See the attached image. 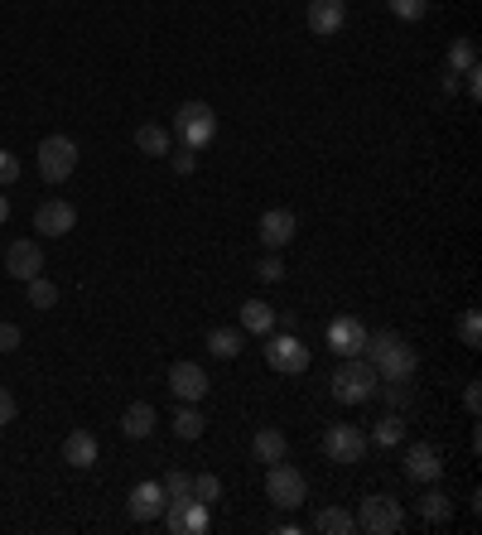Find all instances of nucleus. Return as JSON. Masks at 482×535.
<instances>
[{
    "label": "nucleus",
    "mask_w": 482,
    "mask_h": 535,
    "mask_svg": "<svg viewBox=\"0 0 482 535\" xmlns=\"http://www.w3.org/2000/svg\"><path fill=\"white\" fill-rule=\"evenodd\" d=\"M458 343H463V348H482V314L478 309H463V314H458Z\"/></svg>",
    "instance_id": "obj_29"
},
{
    "label": "nucleus",
    "mask_w": 482,
    "mask_h": 535,
    "mask_svg": "<svg viewBox=\"0 0 482 535\" xmlns=\"http://www.w3.org/2000/svg\"><path fill=\"white\" fill-rule=\"evenodd\" d=\"M401 439H405L401 410H391V415H381V420H376V444H381V449H391V444H401Z\"/></svg>",
    "instance_id": "obj_27"
},
{
    "label": "nucleus",
    "mask_w": 482,
    "mask_h": 535,
    "mask_svg": "<svg viewBox=\"0 0 482 535\" xmlns=\"http://www.w3.org/2000/svg\"><path fill=\"white\" fill-rule=\"evenodd\" d=\"M328 391H333L338 405H367L376 391H381V386H376V367L362 362V357H343L333 381H328Z\"/></svg>",
    "instance_id": "obj_2"
},
{
    "label": "nucleus",
    "mask_w": 482,
    "mask_h": 535,
    "mask_svg": "<svg viewBox=\"0 0 482 535\" xmlns=\"http://www.w3.org/2000/svg\"><path fill=\"white\" fill-rule=\"evenodd\" d=\"M468 68H478V44H473V39H454V49H449V73H468Z\"/></svg>",
    "instance_id": "obj_30"
},
{
    "label": "nucleus",
    "mask_w": 482,
    "mask_h": 535,
    "mask_svg": "<svg viewBox=\"0 0 482 535\" xmlns=\"http://www.w3.org/2000/svg\"><path fill=\"white\" fill-rule=\"evenodd\" d=\"M169 164H174V174H193L198 169V150H179V155H169Z\"/></svg>",
    "instance_id": "obj_37"
},
{
    "label": "nucleus",
    "mask_w": 482,
    "mask_h": 535,
    "mask_svg": "<svg viewBox=\"0 0 482 535\" xmlns=\"http://www.w3.org/2000/svg\"><path fill=\"white\" fill-rule=\"evenodd\" d=\"M174 135L184 140V150H208L217 135V111L208 102H184L174 111Z\"/></svg>",
    "instance_id": "obj_4"
},
{
    "label": "nucleus",
    "mask_w": 482,
    "mask_h": 535,
    "mask_svg": "<svg viewBox=\"0 0 482 535\" xmlns=\"http://www.w3.org/2000/svg\"><path fill=\"white\" fill-rule=\"evenodd\" d=\"M367 449H372V439H367L357 425H328L323 429V454L333 458V463H362Z\"/></svg>",
    "instance_id": "obj_7"
},
{
    "label": "nucleus",
    "mask_w": 482,
    "mask_h": 535,
    "mask_svg": "<svg viewBox=\"0 0 482 535\" xmlns=\"http://www.w3.org/2000/svg\"><path fill=\"white\" fill-rule=\"evenodd\" d=\"M73 227H78V208L63 198H49L34 208V232H44V237H68Z\"/></svg>",
    "instance_id": "obj_12"
},
{
    "label": "nucleus",
    "mask_w": 482,
    "mask_h": 535,
    "mask_svg": "<svg viewBox=\"0 0 482 535\" xmlns=\"http://www.w3.org/2000/svg\"><path fill=\"white\" fill-rule=\"evenodd\" d=\"M217 497H222V482H217L213 473H198V478H193V502H208V507H213Z\"/></svg>",
    "instance_id": "obj_32"
},
{
    "label": "nucleus",
    "mask_w": 482,
    "mask_h": 535,
    "mask_svg": "<svg viewBox=\"0 0 482 535\" xmlns=\"http://www.w3.org/2000/svg\"><path fill=\"white\" fill-rule=\"evenodd\" d=\"M5 270H10L15 280H34V275L44 270V246L29 237L10 241V246H5Z\"/></svg>",
    "instance_id": "obj_13"
},
{
    "label": "nucleus",
    "mask_w": 482,
    "mask_h": 535,
    "mask_svg": "<svg viewBox=\"0 0 482 535\" xmlns=\"http://www.w3.org/2000/svg\"><path fill=\"white\" fill-rule=\"evenodd\" d=\"M266 362H270V372L299 376V372H309V348L299 338H290V333H266Z\"/></svg>",
    "instance_id": "obj_8"
},
{
    "label": "nucleus",
    "mask_w": 482,
    "mask_h": 535,
    "mask_svg": "<svg viewBox=\"0 0 482 535\" xmlns=\"http://www.w3.org/2000/svg\"><path fill=\"white\" fill-rule=\"evenodd\" d=\"M251 449H256V458H261V463H280V458L290 454V439H285L280 429H256Z\"/></svg>",
    "instance_id": "obj_22"
},
{
    "label": "nucleus",
    "mask_w": 482,
    "mask_h": 535,
    "mask_svg": "<svg viewBox=\"0 0 482 535\" xmlns=\"http://www.w3.org/2000/svg\"><path fill=\"white\" fill-rule=\"evenodd\" d=\"M164 526L174 535H203L213 526L208 502H193V497H184V502H164Z\"/></svg>",
    "instance_id": "obj_9"
},
{
    "label": "nucleus",
    "mask_w": 482,
    "mask_h": 535,
    "mask_svg": "<svg viewBox=\"0 0 482 535\" xmlns=\"http://www.w3.org/2000/svg\"><path fill=\"white\" fill-rule=\"evenodd\" d=\"M20 348V328L15 323H0V352H15Z\"/></svg>",
    "instance_id": "obj_38"
},
{
    "label": "nucleus",
    "mask_w": 482,
    "mask_h": 535,
    "mask_svg": "<svg viewBox=\"0 0 482 535\" xmlns=\"http://www.w3.org/2000/svg\"><path fill=\"white\" fill-rule=\"evenodd\" d=\"M256 275H261L266 285H280V280H285V261H280V256H261V266H256Z\"/></svg>",
    "instance_id": "obj_34"
},
{
    "label": "nucleus",
    "mask_w": 482,
    "mask_h": 535,
    "mask_svg": "<svg viewBox=\"0 0 482 535\" xmlns=\"http://www.w3.org/2000/svg\"><path fill=\"white\" fill-rule=\"evenodd\" d=\"M304 20H309V29H314L319 39H333L338 29L348 25V5H343V0H309Z\"/></svg>",
    "instance_id": "obj_15"
},
{
    "label": "nucleus",
    "mask_w": 482,
    "mask_h": 535,
    "mask_svg": "<svg viewBox=\"0 0 482 535\" xmlns=\"http://www.w3.org/2000/svg\"><path fill=\"white\" fill-rule=\"evenodd\" d=\"M97 454H102V444H97L92 429H73V434L63 439V463H68V468H92Z\"/></svg>",
    "instance_id": "obj_18"
},
{
    "label": "nucleus",
    "mask_w": 482,
    "mask_h": 535,
    "mask_svg": "<svg viewBox=\"0 0 482 535\" xmlns=\"http://www.w3.org/2000/svg\"><path fill=\"white\" fill-rule=\"evenodd\" d=\"M415 511H420V521H429V526H444V521H454V497H444L434 482H425V497L415 502Z\"/></svg>",
    "instance_id": "obj_19"
},
{
    "label": "nucleus",
    "mask_w": 482,
    "mask_h": 535,
    "mask_svg": "<svg viewBox=\"0 0 482 535\" xmlns=\"http://www.w3.org/2000/svg\"><path fill=\"white\" fill-rule=\"evenodd\" d=\"M15 415H20V405H15V396H10V391L0 386V429L15 425Z\"/></svg>",
    "instance_id": "obj_36"
},
{
    "label": "nucleus",
    "mask_w": 482,
    "mask_h": 535,
    "mask_svg": "<svg viewBox=\"0 0 482 535\" xmlns=\"http://www.w3.org/2000/svg\"><path fill=\"white\" fill-rule=\"evenodd\" d=\"M405 478L420 482V487L444 478V458H439V449H434V444H410V454H405Z\"/></svg>",
    "instance_id": "obj_16"
},
{
    "label": "nucleus",
    "mask_w": 482,
    "mask_h": 535,
    "mask_svg": "<svg viewBox=\"0 0 482 535\" xmlns=\"http://www.w3.org/2000/svg\"><path fill=\"white\" fill-rule=\"evenodd\" d=\"M121 434H126V439H150V434H155V405L150 401L126 405V415H121Z\"/></svg>",
    "instance_id": "obj_20"
},
{
    "label": "nucleus",
    "mask_w": 482,
    "mask_h": 535,
    "mask_svg": "<svg viewBox=\"0 0 482 535\" xmlns=\"http://www.w3.org/2000/svg\"><path fill=\"white\" fill-rule=\"evenodd\" d=\"M34 164H39V179H44V184H68V174L78 169V140H68V135L39 140Z\"/></svg>",
    "instance_id": "obj_3"
},
{
    "label": "nucleus",
    "mask_w": 482,
    "mask_h": 535,
    "mask_svg": "<svg viewBox=\"0 0 482 535\" xmlns=\"http://www.w3.org/2000/svg\"><path fill=\"white\" fill-rule=\"evenodd\" d=\"M160 487H164V497H169V502H184V497H193V478H188L184 468H169V473L160 478Z\"/></svg>",
    "instance_id": "obj_31"
},
{
    "label": "nucleus",
    "mask_w": 482,
    "mask_h": 535,
    "mask_svg": "<svg viewBox=\"0 0 482 535\" xmlns=\"http://www.w3.org/2000/svg\"><path fill=\"white\" fill-rule=\"evenodd\" d=\"M5 217H10V198L0 193V222H5Z\"/></svg>",
    "instance_id": "obj_40"
},
{
    "label": "nucleus",
    "mask_w": 482,
    "mask_h": 535,
    "mask_svg": "<svg viewBox=\"0 0 482 535\" xmlns=\"http://www.w3.org/2000/svg\"><path fill=\"white\" fill-rule=\"evenodd\" d=\"M25 290H29V309H54L58 304V285L54 280H44V275L25 280Z\"/></svg>",
    "instance_id": "obj_26"
},
{
    "label": "nucleus",
    "mask_w": 482,
    "mask_h": 535,
    "mask_svg": "<svg viewBox=\"0 0 482 535\" xmlns=\"http://www.w3.org/2000/svg\"><path fill=\"white\" fill-rule=\"evenodd\" d=\"M208 352H213V357H237L241 333L237 328H213V333H208Z\"/></svg>",
    "instance_id": "obj_28"
},
{
    "label": "nucleus",
    "mask_w": 482,
    "mask_h": 535,
    "mask_svg": "<svg viewBox=\"0 0 482 535\" xmlns=\"http://www.w3.org/2000/svg\"><path fill=\"white\" fill-rule=\"evenodd\" d=\"M396 20H425L429 15V0H386Z\"/></svg>",
    "instance_id": "obj_33"
},
{
    "label": "nucleus",
    "mask_w": 482,
    "mask_h": 535,
    "mask_svg": "<svg viewBox=\"0 0 482 535\" xmlns=\"http://www.w3.org/2000/svg\"><path fill=\"white\" fill-rule=\"evenodd\" d=\"M203 429H208V420H203L193 405H179V410H174V439H188V444H193V439H203Z\"/></svg>",
    "instance_id": "obj_24"
},
{
    "label": "nucleus",
    "mask_w": 482,
    "mask_h": 535,
    "mask_svg": "<svg viewBox=\"0 0 482 535\" xmlns=\"http://www.w3.org/2000/svg\"><path fill=\"white\" fill-rule=\"evenodd\" d=\"M241 328L256 333V338L275 333V309H270L266 299H246V304H241Z\"/></svg>",
    "instance_id": "obj_21"
},
{
    "label": "nucleus",
    "mask_w": 482,
    "mask_h": 535,
    "mask_svg": "<svg viewBox=\"0 0 482 535\" xmlns=\"http://www.w3.org/2000/svg\"><path fill=\"white\" fill-rule=\"evenodd\" d=\"M314 531L319 535H352L357 531V521H352L343 507H323L319 516H314Z\"/></svg>",
    "instance_id": "obj_23"
},
{
    "label": "nucleus",
    "mask_w": 482,
    "mask_h": 535,
    "mask_svg": "<svg viewBox=\"0 0 482 535\" xmlns=\"http://www.w3.org/2000/svg\"><path fill=\"white\" fill-rule=\"evenodd\" d=\"M328 348H333V357H362V348H367V323L352 319V314L333 319L328 323Z\"/></svg>",
    "instance_id": "obj_10"
},
{
    "label": "nucleus",
    "mask_w": 482,
    "mask_h": 535,
    "mask_svg": "<svg viewBox=\"0 0 482 535\" xmlns=\"http://www.w3.org/2000/svg\"><path fill=\"white\" fill-rule=\"evenodd\" d=\"M463 405H468V415H478V410H482V386H478V381H468V391H463Z\"/></svg>",
    "instance_id": "obj_39"
},
{
    "label": "nucleus",
    "mask_w": 482,
    "mask_h": 535,
    "mask_svg": "<svg viewBox=\"0 0 482 535\" xmlns=\"http://www.w3.org/2000/svg\"><path fill=\"white\" fill-rule=\"evenodd\" d=\"M266 497H270V507L295 511V507H304V497H309V482H304L299 468H290V463L280 458V463H270V473H266Z\"/></svg>",
    "instance_id": "obj_6"
},
{
    "label": "nucleus",
    "mask_w": 482,
    "mask_h": 535,
    "mask_svg": "<svg viewBox=\"0 0 482 535\" xmlns=\"http://www.w3.org/2000/svg\"><path fill=\"white\" fill-rule=\"evenodd\" d=\"M261 246H270V251H285L290 241H295L299 232V217L290 213V208H270V213H261Z\"/></svg>",
    "instance_id": "obj_14"
},
{
    "label": "nucleus",
    "mask_w": 482,
    "mask_h": 535,
    "mask_svg": "<svg viewBox=\"0 0 482 535\" xmlns=\"http://www.w3.org/2000/svg\"><path fill=\"white\" fill-rule=\"evenodd\" d=\"M169 391L179 396V405H198L208 396V372L198 362H174L169 367Z\"/></svg>",
    "instance_id": "obj_11"
},
{
    "label": "nucleus",
    "mask_w": 482,
    "mask_h": 535,
    "mask_svg": "<svg viewBox=\"0 0 482 535\" xmlns=\"http://www.w3.org/2000/svg\"><path fill=\"white\" fill-rule=\"evenodd\" d=\"M357 531L367 535H396L405 526V507L396 497H386V492H372V497H362V507H357Z\"/></svg>",
    "instance_id": "obj_5"
},
{
    "label": "nucleus",
    "mask_w": 482,
    "mask_h": 535,
    "mask_svg": "<svg viewBox=\"0 0 482 535\" xmlns=\"http://www.w3.org/2000/svg\"><path fill=\"white\" fill-rule=\"evenodd\" d=\"M164 502H169V497H164L160 482H135L126 511H131V521H160V516H164Z\"/></svg>",
    "instance_id": "obj_17"
},
{
    "label": "nucleus",
    "mask_w": 482,
    "mask_h": 535,
    "mask_svg": "<svg viewBox=\"0 0 482 535\" xmlns=\"http://www.w3.org/2000/svg\"><path fill=\"white\" fill-rule=\"evenodd\" d=\"M20 184V160L10 155V150H0V188Z\"/></svg>",
    "instance_id": "obj_35"
},
{
    "label": "nucleus",
    "mask_w": 482,
    "mask_h": 535,
    "mask_svg": "<svg viewBox=\"0 0 482 535\" xmlns=\"http://www.w3.org/2000/svg\"><path fill=\"white\" fill-rule=\"evenodd\" d=\"M372 352V367H376V381H410L415 367H420V352L405 343L401 333L381 328V333H367V348Z\"/></svg>",
    "instance_id": "obj_1"
},
{
    "label": "nucleus",
    "mask_w": 482,
    "mask_h": 535,
    "mask_svg": "<svg viewBox=\"0 0 482 535\" xmlns=\"http://www.w3.org/2000/svg\"><path fill=\"white\" fill-rule=\"evenodd\" d=\"M135 150L140 155H169V131L164 126H140L135 131Z\"/></svg>",
    "instance_id": "obj_25"
}]
</instances>
